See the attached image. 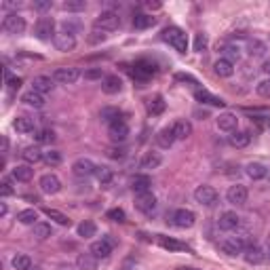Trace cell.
<instances>
[{"label": "cell", "instance_id": "1", "mask_svg": "<svg viewBox=\"0 0 270 270\" xmlns=\"http://www.w3.org/2000/svg\"><path fill=\"white\" fill-rule=\"evenodd\" d=\"M163 38H165V42H169V46H173L178 53H186L188 51V38H186V32L180 30V28H167L165 32H163Z\"/></svg>", "mask_w": 270, "mask_h": 270}, {"label": "cell", "instance_id": "2", "mask_svg": "<svg viewBox=\"0 0 270 270\" xmlns=\"http://www.w3.org/2000/svg\"><path fill=\"white\" fill-rule=\"evenodd\" d=\"M119 26H121V17H119L116 11H101V13L97 15V19H95V23H93V28H99V30L108 32V34L114 32Z\"/></svg>", "mask_w": 270, "mask_h": 270}, {"label": "cell", "instance_id": "3", "mask_svg": "<svg viewBox=\"0 0 270 270\" xmlns=\"http://www.w3.org/2000/svg\"><path fill=\"white\" fill-rule=\"evenodd\" d=\"M194 201H196L198 205H203V207L215 205V203H218V190H215L213 186H209V184L198 186L196 190H194Z\"/></svg>", "mask_w": 270, "mask_h": 270}, {"label": "cell", "instance_id": "4", "mask_svg": "<svg viewBox=\"0 0 270 270\" xmlns=\"http://www.w3.org/2000/svg\"><path fill=\"white\" fill-rule=\"evenodd\" d=\"M194 222H196V215H194V211H190V209H175L173 215H171V224L175 228H182V230L192 228Z\"/></svg>", "mask_w": 270, "mask_h": 270}, {"label": "cell", "instance_id": "5", "mask_svg": "<svg viewBox=\"0 0 270 270\" xmlns=\"http://www.w3.org/2000/svg\"><path fill=\"white\" fill-rule=\"evenodd\" d=\"M53 42H55V46H57V51H64V53L74 51V49H76V34H72V32H68V30L62 28L60 32L55 34Z\"/></svg>", "mask_w": 270, "mask_h": 270}, {"label": "cell", "instance_id": "6", "mask_svg": "<svg viewBox=\"0 0 270 270\" xmlns=\"http://www.w3.org/2000/svg\"><path fill=\"white\" fill-rule=\"evenodd\" d=\"M135 209L142 211V213L150 215L156 211V196L152 192H139L135 194Z\"/></svg>", "mask_w": 270, "mask_h": 270}, {"label": "cell", "instance_id": "7", "mask_svg": "<svg viewBox=\"0 0 270 270\" xmlns=\"http://www.w3.org/2000/svg\"><path fill=\"white\" fill-rule=\"evenodd\" d=\"M78 78H80L78 68H57L53 72V80L60 85H74Z\"/></svg>", "mask_w": 270, "mask_h": 270}, {"label": "cell", "instance_id": "8", "mask_svg": "<svg viewBox=\"0 0 270 270\" xmlns=\"http://www.w3.org/2000/svg\"><path fill=\"white\" fill-rule=\"evenodd\" d=\"M247 188H245L243 184H234L228 188V192H226V198H228V203L234 205V207H243L245 203H247Z\"/></svg>", "mask_w": 270, "mask_h": 270}, {"label": "cell", "instance_id": "9", "mask_svg": "<svg viewBox=\"0 0 270 270\" xmlns=\"http://www.w3.org/2000/svg\"><path fill=\"white\" fill-rule=\"evenodd\" d=\"M135 70H133V78L137 80V83H146L148 78H152L156 74V66L152 64V62H146V60H142V62H137L135 66H133Z\"/></svg>", "mask_w": 270, "mask_h": 270}, {"label": "cell", "instance_id": "10", "mask_svg": "<svg viewBox=\"0 0 270 270\" xmlns=\"http://www.w3.org/2000/svg\"><path fill=\"white\" fill-rule=\"evenodd\" d=\"M3 30L9 32V34H23L26 32V19L17 13H9L5 19H3Z\"/></svg>", "mask_w": 270, "mask_h": 270}, {"label": "cell", "instance_id": "11", "mask_svg": "<svg viewBox=\"0 0 270 270\" xmlns=\"http://www.w3.org/2000/svg\"><path fill=\"white\" fill-rule=\"evenodd\" d=\"M34 34H36V38L40 40H49L51 36L55 38V21L51 17H40L38 23H36V28H34Z\"/></svg>", "mask_w": 270, "mask_h": 270}, {"label": "cell", "instance_id": "12", "mask_svg": "<svg viewBox=\"0 0 270 270\" xmlns=\"http://www.w3.org/2000/svg\"><path fill=\"white\" fill-rule=\"evenodd\" d=\"M95 171H97V165L91 158H78L72 165V173L76 178H91V175H95Z\"/></svg>", "mask_w": 270, "mask_h": 270}, {"label": "cell", "instance_id": "13", "mask_svg": "<svg viewBox=\"0 0 270 270\" xmlns=\"http://www.w3.org/2000/svg\"><path fill=\"white\" fill-rule=\"evenodd\" d=\"M38 188H40V192H44V194H57L62 190V182H60L57 175L44 173L40 178V182H38Z\"/></svg>", "mask_w": 270, "mask_h": 270}, {"label": "cell", "instance_id": "14", "mask_svg": "<svg viewBox=\"0 0 270 270\" xmlns=\"http://www.w3.org/2000/svg\"><path fill=\"white\" fill-rule=\"evenodd\" d=\"M218 226H220V230H224V232H232V230H237L241 226V218L234 213V211H224V213L220 215V220H218Z\"/></svg>", "mask_w": 270, "mask_h": 270}, {"label": "cell", "instance_id": "15", "mask_svg": "<svg viewBox=\"0 0 270 270\" xmlns=\"http://www.w3.org/2000/svg\"><path fill=\"white\" fill-rule=\"evenodd\" d=\"M215 123H218V129H220V131L232 133V131H237L239 119H237V114H232V112H224V114H220V116H218Z\"/></svg>", "mask_w": 270, "mask_h": 270}, {"label": "cell", "instance_id": "16", "mask_svg": "<svg viewBox=\"0 0 270 270\" xmlns=\"http://www.w3.org/2000/svg\"><path fill=\"white\" fill-rule=\"evenodd\" d=\"M108 133L112 137V142H125L129 135V125L125 121H116V123L108 125Z\"/></svg>", "mask_w": 270, "mask_h": 270}, {"label": "cell", "instance_id": "17", "mask_svg": "<svg viewBox=\"0 0 270 270\" xmlns=\"http://www.w3.org/2000/svg\"><path fill=\"white\" fill-rule=\"evenodd\" d=\"M55 89V80L51 76H36L32 80V91L40 93V95H46V93H51Z\"/></svg>", "mask_w": 270, "mask_h": 270}, {"label": "cell", "instance_id": "18", "mask_svg": "<svg viewBox=\"0 0 270 270\" xmlns=\"http://www.w3.org/2000/svg\"><path fill=\"white\" fill-rule=\"evenodd\" d=\"M121 89H123V80L116 74L103 76V80H101V91L103 93H108V95H116V93H121Z\"/></svg>", "mask_w": 270, "mask_h": 270}, {"label": "cell", "instance_id": "19", "mask_svg": "<svg viewBox=\"0 0 270 270\" xmlns=\"http://www.w3.org/2000/svg\"><path fill=\"white\" fill-rule=\"evenodd\" d=\"M89 251L95 255L97 260H105V257H110V253H112V245L105 241V239H99V241H95V243L91 245Z\"/></svg>", "mask_w": 270, "mask_h": 270}, {"label": "cell", "instance_id": "20", "mask_svg": "<svg viewBox=\"0 0 270 270\" xmlns=\"http://www.w3.org/2000/svg\"><path fill=\"white\" fill-rule=\"evenodd\" d=\"M194 97H196V101H201V103H209V105H218V108H222V105L226 103L222 97L213 95V93H209L207 89H196Z\"/></svg>", "mask_w": 270, "mask_h": 270}, {"label": "cell", "instance_id": "21", "mask_svg": "<svg viewBox=\"0 0 270 270\" xmlns=\"http://www.w3.org/2000/svg\"><path fill=\"white\" fill-rule=\"evenodd\" d=\"M150 186H152L150 175H146V173H137V175H133L131 188H133V192H135V194H139V192H150Z\"/></svg>", "mask_w": 270, "mask_h": 270}, {"label": "cell", "instance_id": "22", "mask_svg": "<svg viewBox=\"0 0 270 270\" xmlns=\"http://www.w3.org/2000/svg\"><path fill=\"white\" fill-rule=\"evenodd\" d=\"M163 163V156L158 154V152H146V154L142 156V160H139V167H142L144 171H150V169H158Z\"/></svg>", "mask_w": 270, "mask_h": 270}, {"label": "cell", "instance_id": "23", "mask_svg": "<svg viewBox=\"0 0 270 270\" xmlns=\"http://www.w3.org/2000/svg\"><path fill=\"white\" fill-rule=\"evenodd\" d=\"M249 142H251V135L247 131H232L228 135V144L232 148H247Z\"/></svg>", "mask_w": 270, "mask_h": 270}, {"label": "cell", "instance_id": "24", "mask_svg": "<svg viewBox=\"0 0 270 270\" xmlns=\"http://www.w3.org/2000/svg\"><path fill=\"white\" fill-rule=\"evenodd\" d=\"M173 142H178L175 139V133H173V125L171 127H165V129H160V131L156 133V144L160 148H171Z\"/></svg>", "mask_w": 270, "mask_h": 270}, {"label": "cell", "instance_id": "25", "mask_svg": "<svg viewBox=\"0 0 270 270\" xmlns=\"http://www.w3.org/2000/svg\"><path fill=\"white\" fill-rule=\"evenodd\" d=\"M243 257H245V262H247V264H262L264 257H266V253L253 243L251 247H247V249L243 251Z\"/></svg>", "mask_w": 270, "mask_h": 270}, {"label": "cell", "instance_id": "26", "mask_svg": "<svg viewBox=\"0 0 270 270\" xmlns=\"http://www.w3.org/2000/svg\"><path fill=\"white\" fill-rule=\"evenodd\" d=\"M158 245L167 251H188L186 243H180V241H175L171 237H163V234H158Z\"/></svg>", "mask_w": 270, "mask_h": 270}, {"label": "cell", "instance_id": "27", "mask_svg": "<svg viewBox=\"0 0 270 270\" xmlns=\"http://www.w3.org/2000/svg\"><path fill=\"white\" fill-rule=\"evenodd\" d=\"M97 257L93 255L91 251L89 253H80L78 257H76V266H78V270H97Z\"/></svg>", "mask_w": 270, "mask_h": 270}, {"label": "cell", "instance_id": "28", "mask_svg": "<svg viewBox=\"0 0 270 270\" xmlns=\"http://www.w3.org/2000/svg\"><path fill=\"white\" fill-rule=\"evenodd\" d=\"M173 133H175V139H188L192 135V123L190 121H175Z\"/></svg>", "mask_w": 270, "mask_h": 270}, {"label": "cell", "instance_id": "29", "mask_svg": "<svg viewBox=\"0 0 270 270\" xmlns=\"http://www.w3.org/2000/svg\"><path fill=\"white\" fill-rule=\"evenodd\" d=\"M21 101L26 103V105H30V108H44V103H46L44 95H40V93H36V91H28V93H23Z\"/></svg>", "mask_w": 270, "mask_h": 270}, {"label": "cell", "instance_id": "30", "mask_svg": "<svg viewBox=\"0 0 270 270\" xmlns=\"http://www.w3.org/2000/svg\"><path fill=\"white\" fill-rule=\"evenodd\" d=\"M42 156H44V152L38 146H28V148H23V152H21V158L26 160L28 165H34V163L42 160Z\"/></svg>", "mask_w": 270, "mask_h": 270}, {"label": "cell", "instance_id": "31", "mask_svg": "<svg viewBox=\"0 0 270 270\" xmlns=\"http://www.w3.org/2000/svg\"><path fill=\"white\" fill-rule=\"evenodd\" d=\"M213 70H215V74L218 76H222V78H230L232 74H234V64H230L228 60H218L215 64H213Z\"/></svg>", "mask_w": 270, "mask_h": 270}, {"label": "cell", "instance_id": "32", "mask_svg": "<svg viewBox=\"0 0 270 270\" xmlns=\"http://www.w3.org/2000/svg\"><path fill=\"white\" fill-rule=\"evenodd\" d=\"M38 211L36 209H23L17 213V222L23 226H34V224H38Z\"/></svg>", "mask_w": 270, "mask_h": 270}, {"label": "cell", "instance_id": "33", "mask_svg": "<svg viewBox=\"0 0 270 270\" xmlns=\"http://www.w3.org/2000/svg\"><path fill=\"white\" fill-rule=\"evenodd\" d=\"M245 173H247L251 180H264L268 175V169L262 165V163H249V165L245 167Z\"/></svg>", "mask_w": 270, "mask_h": 270}, {"label": "cell", "instance_id": "34", "mask_svg": "<svg viewBox=\"0 0 270 270\" xmlns=\"http://www.w3.org/2000/svg\"><path fill=\"white\" fill-rule=\"evenodd\" d=\"M266 51H268L266 42L257 40V38H251V40H247V53H249L251 57H264V55H266Z\"/></svg>", "mask_w": 270, "mask_h": 270}, {"label": "cell", "instance_id": "35", "mask_svg": "<svg viewBox=\"0 0 270 270\" xmlns=\"http://www.w3.org/2000/svg\"><path fill=\"white\" fill-rule=\"evenodd\" d=\"M42 211H44V215H46V218L55 222V224H60V226H70V218H68V215H64L62 211L51 209V207H44Z\"/></svg>", "mask_w": 270, "mask_h": 270}, {"label": "cell", "instance_id": "36", "mask_svg": "<svg viewBox=\"0 0 270 270\" xmlns=\"http://www.w3.org/2000/svg\"><path fill=\"white\" fill-rule=\"evenodd\" d=\"M34 178V169L30 165H17L13 169V180L17 182H30Z\"/></svg>", "mask_w": 270, "mask_h": 270}, {"label": "cell", "instance_id": "37", "mask_svg": "<svg viewBox=\"0 0 270 270\" xmlns=\"http://www.w3.org/2000/svg\"><path fill=\"white\" fill-rule=\"evenodd\" d=\"M165 99H163V95H154L150 101H148V114H152V116H158V114H163L165 112Z\"/></svg>", "mask_w": 270, "mask_h": 270}, {"label": "cell", "instance_id": "38", "mask_svg": "<svg viewBox=\"0 0 270 270\" xmlns=\"http://www.w3.org/2000/svg\"><path fill=\"white\" fill-rule=\"evenodd\" d=\"M154 23H156V17L146 15V13L135 15V17H133V28H135V30H146V28H152Z\"/></svg>", "mask_w": 270, "mask_h": 270}, {"label": "cell", "instance_id": "39", "mask_svg": "<svg viewBox=\"0 0 270 270\" xmlns=\"http://www.w3.org/2000/svg\"><path fill=\"white\" fill-rule=\"evenodd\" d=\"M13 127L17 129V133H32L34 131V119H30V116H19L13 123Z\"/></svg>", "mask_w": 270, "mask_h": 270}, {"label": "cell", "instance_id": "40", "mask_svg": "<svg viewBox=\"0 0 270 270\" xmlns=\"http://www.w3.org/2000/svg\"><path fill=\"white\" fill-rule=\"evenodd\" d=\"M222 53H224V60H228L230 64H234V62L241 60V49H239V44H226L224 49H222Z\"/></svg>", "mask_w": 270, "mask_h": 270}, {"label": "cell", "instance_id": "41", "mask_svg": "<svg viewBox=\"0 0 270 270\" xmlns=\"http://www.w3.org/2000/svg\"><path fill=\"white\" fill-rule=\"evenodd\" d=\"M95 232H97V226L93 224V222H89V220H85L83 224H78V237L91 239V237H95Z\"/></svg>", "mask_w": 270, "mask_h": 270}, {"label": "cell", "instance_id": "42", "mask_svg": "<svg viewBox=\"0 0 270 270\" xmlns=\"http://www.w3.org/2000/svg\"><path fill=\"white\" fill-rule=\"evenodd\" d=\"M11 264H13L15 270H32V260H30V255H26V253H17Z\"/></svg>", "mask_w": 270, "mask_h": 270}, {"label": "cell", "instance_id": "43", "mask_svg": "<svg viewBox=\"0 0 270 270\" xmlns=\"http://www.w3.org/2000/svg\"><path fill=\"white\" fill-rule=\"evenodd\" d=\"M121 116H123V114H121L119 108H103V110H101V121L108 123V125H112V123H116V121H123Z\"/></svg>", "mask_w": 270, "mask_h": 270}, {"label": "cell", "instance_id": "44", "mask_svg": "<svg viewBox=\"0 0 270 270\" xmlns=\"http://www.w3.org/2000/svg\"><path fill=\"white\" fill-rule=\"evenodd\" d=\"M51 234H53V230H51L49 224H44V222H38V224H34V237H36L38 241L49 239Z\"/></svg>", "mask_w": 270, "mask_h": 270}, {"label": "cell", "instance_id": "45", "mask_svg": "<svg viewBox=\"0 0 270 270\" xmlns=\"http://www.w3.org/2000/svg\"><path fill=\"white\" fill-rule=\"evenodd\" d=\"M95 178H97V182L101 184V186H108L110 182H112V178H114V173H112V169L110 167H97V171H95Z\"/></svg>", "mask_w": 270, "mask_h": 270}, {"label": "cell", "instance_id": "46", "mask_svg": "<svg viewBox=\"0 0 270 270\" xmlns=\"http://www.w3.org/2000/svg\"><path fill=\"white\" fill-rule=\"evenodd\" d=\"M42 160H44L49 167H60V165H62V152H57V150H46L44 156H42Z\"/></svg>", "mask_w": 270, "mask_h": 270}, {"label": "cell", "instance_id": "47", "mask_svg": "<svg viewBox=\"0 0 270 270\" xmlns=\"http://www.w3.org/2000/svg\"><path fill=\"white\" fill-rule=\"evenodd\" d=\"M62 9L68 11V13H78V11L87 9V3L85 0H66V3L62 5Z\"/></svg>", "mask_w": 270, "mask_h": 270}, {"label": "cell", "instance_id": "48", "mask_svg": "<svg viewBox=\"0 0 270 270\" xmlns=\"http://www.w3.org/2000/svg\"><path fill=\"white\" fill-rule=\"evenodd\" d=\"M36 142L38 144H53L55 131H51V129H40V131H36Z\"/></svg>", "mask_w": 270, "mask_h": 270}, {"label": "cell", "instance_id": "49", "mask_svg": "<svg viewBox=\"0 0 270 270\" xmlns=\"http://www.w3.org/2000/svg\"><path fill=\"white\" fill-rule=\"evenodd\" d=\"M108 36H110L108 32H103V30H99V28H93L91 34H89V42H91V44H99V42H103V40H108Z\"/></svg>", "mask_w": 270, "mask_h": 270}, {"label": "cell", "instance_id": "50", "mask_svg": "<svg viewBox=\"0 0 270 270\" xmlns=\"http://www.w3.org/2000/svg\"><path fill=\"white\" fill-rule=\"evenodd\" d=\"M255 93L260 97H266V99H270V78H266V80H260L257 83V87H255Z\"/></svg>", "mask_w": 270, "mask_h": 270}, {"label": "cell", "instance_id": "51", "mask_svg": "<svg viewBox=\"0 0 270 270\" xmlns=\"http://www.w3.org/2000/svg\"><path fill=\"white\" fill-rule=\"evenodd\" d=\"M0 194H3V196H11V194H13V182H11V178H3V180H0Z\"/></svg>", "mask_w": 270, "mask_h": 270}, {"label": "cell", "instance_id": "52", "mask_svg": "<svg viewBox=\"0 0 270 270\" xmlns=\"http://www.w3.org/2000/svg\"><path fill=\"white\" fill-rule=\"evenodd\" d=\"M205 49H207V36H205V34H196V38H194V51L203 53Z\"/></svg>", "mask_w": 270, "mask_h": 270}, {"label": "cell", "instance_id": "53", "mask_svg": "<svg viewBox=\"0 0 270 270\" xmlns=\"http://www.w3.org/2000/svg\"><path fill=\"white\" fill-rule=\"evenodd\" d=\"M108 156L114 158V160H123L127 156V152H125V148H110L108 150Z\"/></svg>", "mask_w": 270, "mask_h": 270}, {"label": "cell", "instance_id": "54", "mask_svg": "<svg viewBox=\"0 0 270 270\" xmlns=\"http://www.w3.org/2000/svg\"><path fill=\"white\" fill-rule=\"evenodd\" d=\"M108 218L114 222H125V211L123 209H110L108 211Z\"/></svg>", "mask_w": 270, "mask_h": 270}, {"label": "cell", "instance_id": "55", "mask_svg": "<svg viewBox=\"0 0 270 270\" xmlns=\"http://www.w3.org/2000/svg\"><path fill=\"white\" fill-rule=\"evenodd\" d=\"M175 80H178V83H190V85H198L194 76H190V74H184V72L175 74Z\"/></svg>", "mask_w": 270, "mask_h": 270}, {"label": "cell", "instance_id": "56", "mask_svg": "<svg viewBox=\"0 0 270 270\" xmlns=\"http://www.w3.org/2000/svg\"><path fill=\"white\" fill-rule=\"evenodd\" d=\"M34 9L36 11H49V9H53V3L51 0H40V3H34Z\"/></svg>", "mask_w": 270, "mask_h": 270}, {"label": "cell", "instance_id": "57", "mask_svg": "<svg viewBox=\"0 0 270 270\" xmlns=\"http://www.w3.org/2000/svg\"><path fill=\"white\" fill-rule=\"evenodd\" d=\"M85 78H89V80H93V78H101V68H97V70H89V72H85Z\"/></svg>", "mask_w": 270, "mask_h": 270}, {"label": "cell", "instance_id": "58", "mask_svg": "<svg viewBox=\"0 0 270 270\" xmlns=\"http://www.w3.org/2000/svg\"><path fill=\"white\" fill-rule=\"evenodd\" d=\"M7 85H9V89H19L21 87V78H9Z\"/></svg>", "mask_w": 270, "mask_h": 270}, {"label": "cell", "instance_id": "59", "mask_svg": "<svg viewBox=\"0 0 270 270\" xmlns=\"http://www.w3.org/2000/svg\"><path fill=\"white\" fill-rule=\"evenodd\" d=\"M7 152H9V139L3 135V154H7Z\"/></svg>", "mask_w": 270, "mask_h": 270}, {"label": "cell", "instance_id": "60", "mask_svg": "<svg viewBox=\"0 0 270 270\" xmlns=\"http://www.w3.org/2000/svg\"><path fill=\"white\" fill-rule=\"evenodd\" d=\"M262 70H264V72H266V74L270 76V60H268V62H266V64L262 66Z\"/></svg>", "mask_w": 270, "mask_h": 270}, {"label": "cell", "instance_id": "61", "mask_svg": "<svg viewBox=\"0 0 270 270\" xmlns=\"http://www.w3.org/2000/svg\"><path fill=\"white\" fill-rule=\"evenodd\" d=\"M146 7H148V9H160L158 3H146Z\"/></svg>", "mask_w": 270, "mask_h": 270}, {"label": "cell", "instance_id": "62", "mask_svg": "<svg viewBox=\"0 0 270 270\" xmlns=\"http://www.w3.org/2000/svg\"><path fill=\"white\" fill-rule=\"evenodd\" d=\"M178 270H198V268H192V266H182V268H178Z\"/></svg>", "mask_w": 270, "mask_h": 270}, {"label": "cell", "instance_id": "63", "mask_svg": "<svg viewBox=\"0 0 270 270\" xmlns=\"http://www.w3.org/2000/svg\"><path fill=\"white\" fill-rule=\"evenodd\" d=\"M266 257H268V260H270V247L266 249Z\"/></svg>", "mask_w": 270, "mask_h": 270}, {"label": "cell", "instance_id": "64", "mask_svg": "<svg viewBox=\"0 0 270 270\" xmlns=\"http://www.w3.org/2000/svg\"><path fill=\"white\" fill-rule=\"evenodd\" d=\"M34 270H40V268H34Z\"/></svg>", "mask_w": 270, "mask_h": 270}]
</instances>
